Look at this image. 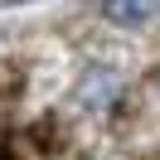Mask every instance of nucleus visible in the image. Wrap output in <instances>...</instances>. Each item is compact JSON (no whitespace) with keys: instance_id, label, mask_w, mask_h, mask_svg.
<instances>
[{"instance_id":"nucleus-3","label":"nucleus","mask_w":160,"mask_h":160,"mask_svg":"<svg viewBox=\"0 0 160 160\" xmlns=\"http://www.w3.org/2000/svg\"><path fill=\"white\" fill-rule=\"evenodd\" d=\"M10 5H24V0H10Z\"/></svg>"},{"instance_id":"nucleus-2","label":"nucleus","mask_w":160,"mask_h":160,"mask_svg":"<svg viewBox=\"0 0 160 160\" xmlns=\"http://www.w3.org/2000/svg\"><path fill=\"white\" fill-rule=\"evenodd\" d=\"M117 92H121V82L117 78H112V73H88V88H82V102H112V97H117Z\"/></svg>"},{"instance_id":"nucleus-1","label":"nucleus","mask_w":160,"mask_h":160,"mask_svg":"<svg viewBox=\"0 0 160 160\" xmlns=\"http://www.w3.org/2000/svg\"><path fill=\"white\" fill-rule=\"evenodd\" d=\"M160 0H102V15H107L112 24H121V29H136V24L155 20Z\"/></svg>"}]
</instances>
